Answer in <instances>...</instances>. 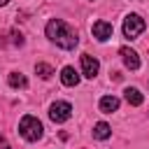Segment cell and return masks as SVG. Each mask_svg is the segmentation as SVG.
<instances>
[{
  "mask_svg": "<svg viewBox=\"0 0 149 149\" xmlns=\"http://www.w3.org/2000/svg\"><path fill=\"white\" fill-rule=\"evenodd\" d=\"M0 149H9V144H7V140L0 135Z\"/></svg>",
  "mask_w": 149,
  "mask_h": 149,
  "instance_id": "15",
  "label": "cell"
},
{
  "mask_svg": "<svg viewBox=\"0 0 149 149\" xmlns=\"http://www.w3.org/2000/svg\"><path fill=\"white\" fill-rule=\"evenodd\" d=\"M144 28H147V23H144V19H142L140 14H128V16L123 19V35H126L128 40H135L137 35H142Z\"/></svg>",
  "mask_w": 149,
  "mask_h": 149,
  "instance_id": "3",
  "label": "cell"
},
{
  "mask_svg": "<svg viewBox=\"0 0 149 149\" xmlns=\"http://www.w3.org/2000/svg\"><path fill=\"white\" fill-rule=\"evenodd\" d=\"M119 54H121L126 68H130V70H137V68H140V56H137V51H133L130 47H121Z\"/></svg>",
  "mask_w": 149,
  "mask_h": 149,
  "instance_id": "7",
  "label": "cell"
},
{
  "mask_svg": "<svg viewBox=\"0 0 149 149\" xmlns=\"http://www.w3.org/2000/svg\"><path fill=\"white\" fill-rule=\"evenodd\" d=\"M19 133H21L23 140H28V142H37V140L44 135V128H42V121H40L37 116L26 114V116L19 121Z\"/></svg>",
  "mask_w": 149,
  "mask_h": 149,
  "instance_id": "2",
  "label": "cell"
},
{
  "mask_svg": "<svg viewBox=\"0 0 149 149\" xmlns=\"http://www.w3.org/2000/svg\"><path fill=\"white\" fill-rule=\"evenodd\" d=\"M81 70H84V77L93 79V77L98 74V70H100L98 58H93L91 54H81Z\"/></svg>",
  "mask_w": 149,
  "mask_h": 149,
  "instance_id": "6",
  "label": "cell"
},
{
  "mask_svg": "<svg viewBox=\"0 0 149 149\" xmlns=\"http://www.w3.org/2000/svg\"><path fill=\"white\" fill-rule=\"evenodd\" d=\"M91 33H93V37H95L98 42H105V40H109V37H112L114 26H112L109 21H95V23L91 26Z\"/></svg>",
  "mask_w": 149,
  "mask_h": 149,
  "instance_id": "5",
  "label": "cell"
},
{
  "mask_svg": "<svg viewBox=\"0 0 149 149\" xmlns=\"http://www.w3.org/2000/svg\"><path fill=\"white\" fill-rule=\"evenodd\" d=\"M72 116V105L70 102H54L51 107H49V119L54 121V123H63V121H68Z\"/></svg>",
  "mask_w": 149,
  "mask_h": 149,
  "instance_id": "4",
  "label": "cell"
},
{
  "mask_svg": "<svg viewBox=\"0 0 149 149\" xmlns=\"http://www.w3.org/2000/svg\"><path fill=\"white\" fill-rule=\"evenodd\" d=\"M61 81H63V86H77V84H79V74H77V70L70 68V65H65V68L61 70Z\"/></svg>",
  "mask_w": 149,
  "mask_h": 149,
  "instance_id": "8",
  "label": "cell"
},
{
  "mask_svg": "<svg viewBox=\"0 0 149 149\" xmlns=\"http://www.w3.org/2000/svg\"><path fill=\"white\" fill-rule=\"evenodd\" d=\"M47 37L56 44V47H61V49H74L77 47V42H79V37H77V33L63 21V19H51L49 23H47Z\"/></svg>",
  "mask_w": 149,
  "mask_h": 149,
  "instance_id": "1",
  "label": "cell"
},
{
  "mask_svg": "<svg viewBox=\"0 0 149 149\" xmlns=\"http://www.w3.org/2000/svg\"><path fill=\"white\" fill-rule=\"evenodd\" d=\"M109 135H112V128H109V123L100 121V123H95V126H93V137H95V140H107Z\"/></svg>",
  "mask_w": 149,
  "mask_h": 149,
  "instance_id": "11",
  "label": "cell"
},
{
  "mask_svg": "<svg viewBox=\"0 0 149 149\" xmlns=\"http://www.w3.org/2000/svg\"><path fill=\"white\" fill-rule=\"evenodd\" d=\"M98 107H100V112L112 114V112L119 109V98H116V95H102L100 102H98Z\"/></svg>",
  "mask_w": 149,
  "mask_h": 149,
  "instance_id": "9",
  "label": "cell"
},
{
  "mask_svg": "<svg viewBox=\"0 0 149 149\" xmlns=\"http://www.w3.org/2000/svg\"><path fill=\"white\" fill-rule=\"evenodd\" d=\"M7 2H9V0H0V7H5V5H7Z\"/></svg>",
  "mask_w": 149,
  "mask_h": 149,
  "instance_id": "16",
  "label": "cell"
},
{
  "mask_svg": "<svg viewBox=\"0 0 149 149\" xmlns=\"http://www.w3.org/2000/svg\"><path fill=\"white\" fill-rule=\"evenodd\" d=\"M12 42H14L16 47H23V42H26V40H23V35H21V33H16V30H12Z\"/></svg>",
  "mask_w": 149,
  "mask_h": 149,
  "instance_id": "14",
  "label": "cell"
},
{
  "mask_svg": "<svg viewBox=\"0 0 149 149\" xmlns=\"http://www.w3.org/2000/svg\"><path fill=\"white\" fill-rule=\"evenodd\" d=\"M35 72H37L42 79H49V77L54 74V68H51V65H47V63H37V65H35Z\"/></svg>",
  "mask_w": 149,
  "mask_h": 149,
  "instance_id": "13",
  "label": "cell"
},
{
  "mask_svg": "<svg viewBox=\"0 0 149 149\" xmlns=\"http://www.w3.org/2000/svg\"><path fill=\"white\" fill-rule=\"evenodd\" d=\"M123 93H126V100H128V105H133V107H140V105L144 102V95H142L137 88H126Z\"/></svg>",
  "mask_w": 149,
  "mask_h": 149,
  "instance_id": "10",
  "label": "cell"
},
{
  "mask_svg": "<svg viewBox=\"0 0 149 149\" xmlns=\"http://www.w3.org/2000/svg\"><path fill=\"white\" fill-rule=\"evenodd\" d=\"M7 81H9L12 88H26V86H28V79H26V74H21V72H12Z\"/></svg>",
  "mask_w": 149,
  "mask_h": 149,
  "instance_id": "12",
  "label": "cell"
}]
</instances>
